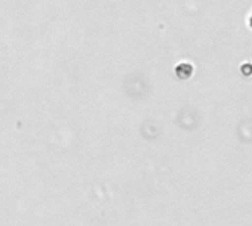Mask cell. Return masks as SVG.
I'll list each match as a JSON object with an SVG mask.
<instances>
[{
    "label": "cell",
    "instance_id": "6da1fadb",
    "mask_svg": "<svg viewBox=\"0 0 252 226\" xmlns=\"http://www.w3.org/2000/svg\"><path fill=\"white\" fill-rule=\"evenodd\" d=\"M249 27L252 28V14H251V17H249Z\"/></svg>",
    "mask_w": 252,
    "mask_h": 226
}]
</instances>
